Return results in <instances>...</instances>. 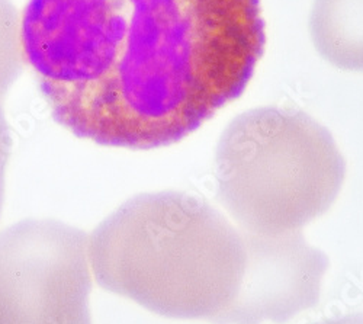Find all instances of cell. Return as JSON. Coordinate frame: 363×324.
Masks as SVG:
<instances>
[{"label":"cell","mask_w":363,"mask_h":324,"mask_svg":"<svg viewBox=\"0 0 363 324\" xmlns=\"http://www.w3.org/2000/svg\"><path fill=\"white\" fill-rule=\"evenodd\" d=\"M318 324H363V315L362 314H347V315H342V317L327 318Z\"/></svg>","instance_id":"8992f818"},{"label":"cell","mask_w":363,"mask_h":324,"mask_svg":"<svg viewBox=\"0 0 363 324\" xmlns=\"http://www.w3.org/2000/svg\"><path fill=\"white\" fill-rule=\"evenodd\" d=\"M19 41L60 125L150 150L245 92L264 25L259 0H29Z\"/></svg>","instance_id":"6da1fadb"},{"label":"cell","mask_w":363,"mask_h":324,"mask_svg":"<svg viewBox=\"0 0 363 324\" xmlns=\"http://www.w3.org/2000/svg\"><path fill=\"white\" fill-rule=\"evenodd\" d=\"M89 259L101 288L151 313L243 324L249 239L201 198L166 191L128 199L89 235Z\"/></svg>","instance_id":"7a4b0ae2"},{"label":"cell","mask_w":363,"mask_h":324,"mask_svg":"<svg viewBox=\"0 0 363 324\" xmlns=\"http://www.w3.org/2000/svg\"><path fill=\"white\" fill-rule=\"evenodd\" d=\"M89 235L55 220L0 231V324H92Z\"/></svg>","instance_id":"277c9868"},{"label":"cell","mask_w":363,"mask_h":324,"mask_svg":"<svg viewBox=\"0 0 363 324\" xmlns=\"http://www.w3.org/2000/svg\"><path fill=\"white\" fill-rule=\"evenodd\" d=\"M218 199L253 235L301 231L335 202L345 160L331 134L307 113L260 108L223 133L216 156Z\"/></svg>","instance_id":"3957f363"},{"label":"cell","mask_w":363,"mask_h":324,"mask_svg":"<svg viewBox=\"0 0 363 324\" xmlns=\"http://www.w3.org/2000/svg\"><path fill=\"white\" fill-rule=\"evenodd\" d=\"M310 31L327 62L363 72V0H314Z\"/></svg>","instance_id":"5b68a950"}]
</instances>
